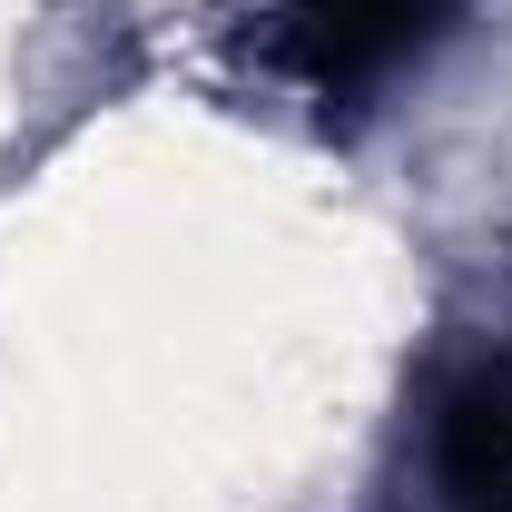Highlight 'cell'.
<instances>
[{
    "instance_id": "2",
    "label": "cell",
    "mask_w": 512,
    "mask_h": 512,
    "mask_svg": "<svg viewBox=\"0 0 512 512\" xmlns=\"http://www.w3.org/2000/svg\"><path fill=\"white\" fill-rule=\"evenodd\" d=\"M434 473H444L453 512H512V384L493 365L444 394V414H434Z\"/></svg>"
},
{
    "instance_id": "1",
    "label": "cell",
    "mask_w": 512,
    "mask_h": 512,
    "mask_svg": "<svg viewBox=\"0 0 512 512\" xmlns=\"http://www.w3.org/2000/svg\"><path fill=\"white\" fill-rule=\"evenodd\" d=\"M276 50L316 99H365L444 40L453 0H266Z\"/></svg>"
}]
</instances>
